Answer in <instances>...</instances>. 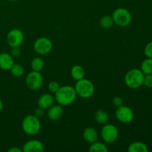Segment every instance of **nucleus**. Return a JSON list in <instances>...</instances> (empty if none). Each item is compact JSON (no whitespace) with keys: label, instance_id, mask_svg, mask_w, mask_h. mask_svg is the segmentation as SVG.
Returning <instances> with one entry per match:
<instances>
[{"label":"nucleus","instance_id":"obj_1","mask_svg":"<svg viewBox=\"0 0 152 152\" xmlns=\"http://www.w3.org/2000/svg\"><path fill=\"white\" fill-rule=\"evenodd\" d=\"M77 93L74 87L71 86H64L59 87L55 93V99L59 105L68 106L72 104L77 98Z\"/></svg>","mask_w":152,"mask_h":152},{"label":"nucleus","instance_id":"obj_2","mask_svg":"<svg viewBox=\"0 0 152 152\" xmlns=\"http://www.w3.org/2000/svg\"><path fill=\"white\" fill-rule=\"evenodd\" d=\"M144 76L140 69H131L125 75V83L129 88L137 89L143 85Z\"/></svg>","mask_w":152,"mask_h":152},{"label":"nucleus","instance_id":"obj_3","mask_svg":"<svg viewBox=\"0 0 152 152\" xmlns=\"http://www.w3.org/2000/svg\"><path fill=\"white\" fill-rule=\"evenodd\" d=\"M74 88L77 94L83 99H88L91 97L95 91V87L93 83L85 78L77 80Z\"/></svg>","mask_w":152,"mask_h":152},{"label":"nucleus","instance_id":"obj_4","mask_svg":"<svg viewBox=\"0 0 152 152\" xmlns=\"http://www.w3.org/2000/svg\"><path fill=\"white\" fill-rule=\"evenodd\" d=\"M22 130L28 135H35L41 129V123L38 117L34 114H30L23 119L22 123Z\"/></svg>","mask_w":152,"mask_h":152},{"label":"nucleus","instance_id":"obj_5","mask_svg":"<svg viewBox=\"0 0 152 152\" xmlns=\"http://www.w3.org/2000/svg\"><path fill=\"white\" fill-rule=\"evenodd\" d=\"M114 23L120 27H126L132 22V16L130 12L126 8L119 7L114 10L112 13Z\"/></svg>","mask_w":152,"mask_h":152},{"label":"nucleus","instance_id":"obj_6","mask_svg":"<svg viewBox=\"0 0 152 152\" xmlns=\"http://www.w3.org/2000/svg\"><path fill=\"white\" fill-rule=\"evenodd\" d=\"M119 136L118 129L112 124H105L101 130V137L106 143H113Z\"/></svg>","mask_w":152,"mask_h":152},{"label":"nucleus","instance_id":"obj_7","mask_svg":"<svg viewBox=\"0 0 152 152\" xmlns=\"http://www.w3.org/2000/svg\"><path fill=\"white\" fill-rule=\"evenodd\" d=\"M25 83L30 90H39L43 84L42 75L40 72L32 71L26 76Z\"/></svg>","mask_w":152,"mask_h":152},{"label":"nucleus","instance_id":"obj_8","mask_svg":"<svg viewBox=\"0 0 152 152\" xmlns=\"http://www.w3.org/2000/svg\"><path fill=\"white\" fill-rule=\"evenodd\" d=\"M53 48V43L47 37H40L37 39L34 44V49L38 54L45 55L50 53Z\"/></svg>","mask_w":152,"mask_h":152},{"label":"nucleus","instance_id":"obj_9","mask_svg":"<svg viewBox=\"0 0 152 152\" xmlns=\"http://www.w3.org/2000/svg\"><path fill=\"white\" fill-rule=\"evenodd\" d=\"M116 118L123 123H129L134 120V111L130 107L126 105H122V106L117 108L115 112Z\"/></svg>","mask_w":152,"mask_h":152},{"label":"nucleus","instance_id":"obj_10","mask_svg":"<svg viewBox=\"0 0 152 152\" xmlns=\"http://www.w3.org/2000/svg\"><path fill=\"white\" fill-rule=\"evenodd\" d=\"M7 43L10 48L19 47L24 41V34L21 30L12 29L7 33L6 37Z\"/></svg>","mask_w":152,"mask_h":152},{"label":"nucleus","instance_id":"obj_11","mask_svg":"<svg viewBox=\"0 0 152 152\" xmlns=\"http://www.w3.org/2000/svg\"><path fill=\"white\" fill-rule=\"evenodd\" d=\"M44 145L38 140H31L24 144L22 151L24 152H42L44 151Z\"/></svg>","mask_w":152,"mask_h":152},{"label":"nucleus","instance_id":"obj_12","mask_svg":"<svg viewBox=\"0 0 152 152\" xmlns=\"http://www.w3.org/2000/svg\"><path fill=\"white\" fill-rule=\"evenodd\" d=\"M64 114L63 108L60 105H53L48 108V111L47 112L48 117L50 120L56 121V120H59L62 117Z\"/></svg>","mask_w":152,"mask_h":152},{"label":"nucleus","instance_id":"obj_13","mask_svg":"<svg viewBox=\"0 0 152 152\" xmlns=\"http://www.w3.org/2000/svg\"><path fill=\"white\" fill-rule=\"evenodd\" d=\"M13 64H14V60L10 53H0V68L1 69L4 71H10Z\"/></svg>","mask_w":152,"mask_h":152},{"label":"nucleus","instance_id":"obj_14","mask_svg":"<svg viewBox=\"0 0 152 152\" xmlns=\"http://www.w3.org/2000/svg\"><path fill=\"white\" fill-rule=\"evenodd\" d=\"M54 100L55 98L50 94H44L39 98L37 104L39 107L45 110L53 105Z\"/></svg>","mask_w":152,"mask_h":152},{"label":"nucleus","instance_id":"obj_15","mask_svg":"<svg viewBox=\"0 0 152 152\" xmlns=\"http://www.w3.org/2000/svg\"><path fill=\"white\" fill-rule=\"evenodd\" d=\"M83 138L86 142L91 144L98 140L99 134L95 129L92 127H88L83 132Z\"/></svg>","mask_w":152,"mask_h":152},{"label":"nucleus","instance_id":"obj_16","mask_svg":"<svg viewBox=\"0 0 152 152\" xmlns=\"http://www.w3.org/2000/svg\"><path fill=\"white\" fill-rule=\"evenodd\" d=\"M129 152H148V148L146 144L140 141H136L129 145L128 148Z\"/></svg>","mask_w":152,"mask_h":152},{"label":"nucleus","instance_id":"obj_17","mask_svg":"<svg viewBox=\"0 0 152 152\" xmlns=\"http://www.w3.org/2000/svg\"><path fill=\"white\" fill-rule=\"evenodd\" d=\"M71 75L74 80L77 81V80L85 78L86 71H85V69L83 66L80 65H76L73 66L71 69Z\"/></svg>","mask_w":152,"mask_h":152},{"label":"nucleus","instance_id":"obj_18","mask_svg":"<svg viewBox=\"0 0 152 152\" xmlns=\"http://www.w3.org/2000/svg\"><path fill=\"white\" fill-rule=\"evenodd\" d=\"M94 119L96 123L99 125H105L108 121V114L105 111L102 109L96 110L94 113Z\"/></svg>","mask_w":152,"mask_h":152},{"label":"nucleus","instance_id":"obj_19","mask_svg":"<svg viewBox=\"0 0 152 152\" xmlns=\"http://www.w3.org/2000/svg\"><path fill=\"white\" fill-rule=\"evenodd\" d=\"M89 151L90 152H108V148L105 143L101 142H93L91 144V146L89 148Z\"/></svg>","mask_w":152,"mask_h":152},{"label":"nucleus","instance_id":"obj_20","mask_svg":"<svg viewBox=\"0 0 152 152\" xmlns=\"http://www.w3.org/2000/svg\"><path fill=\"white\" fill-rule=\"evenodd\" d=\"M31 66L32 71H38V72H41L42 70L44 68L45 63L42 59L39 57H36L31 60Z\"/></svg>","mask_w":152,"mask_h":152},{"label":"nucleus","instance_id":"obj_21","mask_svg":"<svg viewBox=\"0 0 152 152\" xmlns=\"http://www.w3.org/2000/svg\"><path fill=\"white\" fill-rule=\"evenodd\" d=\"M141 71L143 73L144 75L147 74H152V59L148 58L144 59L141 64Z\"/></svg>","mask_w":152,"mask_h":152},{"label":"nucleus","instance_id":"obj_22","mask_svg":"<svg viewBox=\"0 0 152 152\" xmlns=\"http://www.w3.org/2000/svg\"><path fill=\"white\" fill-rule=\"evenodd\" d=\"M114 20L112 19V16H104L101 18L100 21H99V25L102 27V28L105 29H108V28H111L114 25Z\"/></svg>","mask_w":152,"mask_h":152},{"label":"nucleus","instance_id":"obj_23","mask_svg":"<svg viewBox=\"0 0 152 152\" xmlns=\"http://www.w3.org/2000/svg\"><path fill=\"white\" fill-rule=\"evenodd\" d=\"M10 72H11L12 75L15 77H22L25 72V69H24L23 66L20 64H13V66L10 68Z\"/></svg>","mask_w":152,"mask_h":152},{"label":"nucleus","instance_id":"obj_24","mask_svg":"<svg viewBox=\"0 0 152 152\" xmlns=\"http://www.w3.org/2000/svg\"><path fill=\"white\" fill-rule=\"evenodd\" d=\"M48 90L50 91L51 93H56V91H58V89L59 88V84L57 83V82L56 81H51L50 82V83H48Z\"/></svg>","mask_w":152,"mask_h":152},{"label":"nucleus","instance_id":"obj_25","mask_svg":"<svg viewBox=\"0 0 152 152\" xmlns=\"http://www.w3.org/2000/svg\"><path fill=\"white\" fill-rule=\"evenodd\" d=\"M144 53L146 57L152 59V41L148 42L144 48Z\"/></svg>","mask_w":152,"mask_h":152},{"label":"nucleus","instance_id":"obj_26","mask_svg":"<svg viewBox=\"0 0 152 152\" xmlns=\"http://www.w3.org/2000/svg\"><path fill=\"white\" fill-rule=\"evenodd\" d=\"M143 85L148 88H152V74L144 76Z\"/></svg>","mask_w":152,"mask_h":152},{"label":"nucleus","instance_id":"obj_27","mask_svg":"<svg viewBox=\"0 0 152 152\" xmlns=\"http://www.w3.org/2000/svg\"><path fill=\"white\" fill-rule=\"evenodd\" d=\"M112 104L114 105V107H116V108H119V107L122 106V105H123V99H122L120 96H114L112 99Z\"/></svg>","mask_w":152,"mask_h":152},{"label":"nucleus","instance_id":"obj_28","mask_svg":"<svg viewBox=\"0 0 152 152\" xmlns=\"http://www.w3.org/2000/svg\"><path fill=\"white\" fill-rule=\"evenodd\" d=\"M34 114L36 116V117H38L39 119L42 118V117H44L45 115V109L40 108V107H38V108L34 111Z\"/></svg>","mask_w":152,"mask_h":152},{"label":"nucleus","instance_id":"obj_29","mask_svg":"<svg viewBox=\"0 0 152 152\" xmlns=\"http://www.w3.org/2000/svg\"><path fill=\"white\" fill-rule=\"evenodd\" d=\"M10 54L13 57H18L20 56L21 54V50L19 47H13L11 48V51H10Z\"/></svg>","mask_w":152,"mask_h":152},{"label":"nucleus","instance_id":"obj_30","mask_svg":"<svg viewBox=\"0 0 152 152\" xmlns=\"http://www.w3.org/2000/svg\"><path fill=\"white\" fill-rule=\"evenodd\" d=\"M7 151L8 152H22V149L18 148V147H12V148H9V149L7 150Z\"/></svg>","mask_w":152,"mask_h":152},{"label":"nucleus","instance_id":"obj_31","mask_svg":"<svg viewBox=\"0 0 152 152\" xmlns=\"http://www.w3.org/2000/svg\"><path fill=\"white\" fill-rule=\"evenodd\" d=\"M3 107H4L3 106V102H2V101H1V98H0V111L3 109Z\"/></svg>","mask_w":152,"mask_h":152},{"label":"nucleus","instance_id":"obj_32","mask_svg":"<svg viewBox=\"0 0 152 152\" xmlns=\"http://www.w3.org/2000/svg\"><path fill=\"white\" fill-rule=\"evenodd\" d=\"M8 1H18V0H8Z\"/></svg>","mask_w":152,"mask_h":152}]
</instances>
